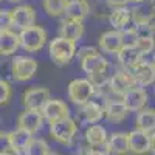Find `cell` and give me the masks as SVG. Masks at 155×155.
<instances>
[{"instance_id": "3957f363", "label": "cell", "mask_w": 155, "mask_h": 155, "mask_svg": "<svg viewBox=\"0 0 155 155\" xmlns=\"http://www.w3.org/2000/svg\"><path fill=\"white\" fill-rule=\"evenodd\" d=\"M50 58L58 65H65L76 56V44L64 37H56L50 42Z\"/></svg>"}, {"instance_id": "2e32d148", "label": "cell", "mask_w": 155, "mask_h": 155, "mask_svg": "<svg viewBox=\"0 0 155 155\" xmlns=\"http://www.w3.org/2000/svg\"><path fill=\"white\" fill-rule=\"evenodd\" d=\"M109 23L112 25V28L116 31H123L124 28H127L132 22V14H130V9L127 6H116L112 8L110 14L107 17Z\"/></svg>"}, {"instance_id": "ba28073f", "label": "cell", "mask_w": 155, "mask_h": 155, "mask_svg": "<svg viewBox=\"0 0 155 155\" xmlns=\"http://www.w3.org/2000/svg\"><path fill=\"white\" fill-rule=\"evenodd\" d=\"M127 71H129V74H130V78H132V81H134L135 85L147 87V85L153 84V81H155L153 64L146 62L143 59H141L138 64H135L132 68H129Z\"/></svg>"}, {"instance_id": "ac0fdd59", "label": "cell", "mask_w": 155, "mask_h": 155, "mask_svg": "<svg viewBox=\"0 0 155 155\" xmlns=\"http://www.w3.org/2000/svg\"><path fill=\"white\" fill-rule=\"evenodd\" d=\"M102 110H104V116L110 123H121L129 115V110L126 109V106L123 104L121 99L106 101V106L102 107Z\"/></svg>"}, {"instance_id": "e575fe53", "label": "cell", "mask_w": 155, "mask_h": 155, "mask_svg": "<svg viewBox=\"0 0 155 155\" xmlns=\"http://www.w3.org/2000/svg\"><path fill=\"white\" fill-rule=\"evenodd\" d=\"M11 152H12V147H11V141H9V134L0 132V153L9 155Z\"/></svg>"}, {"instance_id": "d6a6232c", "label": "cell", "mask_w": 155, "mask_h": 155, "mask_svg": "<svg viewBox=\"0 0 155 155\" xmlns=\"http://www.w3.org/2000/svg\"><path fill=\"white\" fill-rule=\"evenodd\" d=\"M137 47L140 48V51L143 53V56L149 54L153 50V37H146V39H138L137 41Z\"/></svg>"}, {"instance_id": "d6986e66", "label": "cell", "mask_w": 155, "mask_h": 155, "mask_svg": "<svg viewBox=\"0 0 155 155\" xmlns=\"http://www.w3.org/2000/svg\"><path fill=\"white\" fill-rule=\"evenodd\" d=\"M99 47L110 54H116L120 51V48L123 47V37H121V31L116 30H110L106 31L99 36Z\"/></svg>"}, {"instance_id": "d590c367", "label": "cell", "mask_w": 155, "mask_h": 155, "mask_svg": "<svg viewBox=\"0 0 155 155\" xmlns=\"http://www.w3.org/2000/svg\"><path fill=\"white\" fill-rule=\"evenodd\" d=\"M96 47H88V45H84V47H81L79 50H76V56H78V59L79 61H82L84 58H87V56H90V54H93V53H96Z\"/></svg>"}, {"instance_id": "7c38bea8", "label": "cell", "mask_w": 155, "mask_h": 155, "mask_svg": "<svg viewBox=\"0 0 155 155\" xmlns=\"http://www.w3.org/2000/svg\"><path fill=\"white\" fill-rule=\"evenodd\" d=\"M17 126L19 129H23V130H27L30 134H36L44 126V116L39 110L25 109L17 118Z\"/></svg>"}, {"instance_id": "7bdbcfd3", "label": "cell", "mask_w": 155, "mask_h": 155, "mask_svg": "<svg viewBox=\"0 0 155 155\" xmlns=\"http://www.w3.org/2000/svg\"><path fill=\"white\" fill-rule=\"evenodd\" d=\"M0 2H2V0H0Z\"/></svg>"}, {"instance_id": "83f0119b", "label": "cell", "mask_w": 155, "mask_h": 155, "mask_svg": "<svg viewBox=\"0 0 155 155\" xmlns=\"http://www.w3.org/2000/svg\"><path fill=\"white\" fill-rule=\"evenodd\" d=\"M23 152H25V155H47L50 152V146L45 140L33 138Z\"/></svg>"}, {"instance_id": "4316f807", "label": "cell", "mask_w": 155, "mask_h": 155, "mask_svg": "<svg viewBox=\"0 0 155 155\" xmlns=\"http://www.w3.org/2000/svg\"><path fill=\"white\" fill-rule=\"evenodd\" d=\"M68 0H44V9L48 16L51 17H59L65 11Z\"/></svg>"}, {"instance_id": "4fadbf2b", "label": "cell", "mask_w": 155, "mask_h": 155, "mask_svg": "<svg viewBox=\"0 0 155 155\" xmlns=\"http://www.w3.org/2000/svg\"><path fill=\"white\" fill-rule=\"evenodd\" d=\"M44 120H47L48 123H53V121H58L61 118H65V116L70 115V109L68 106L65 104L64 101L61 99H48L47 104L42 107L41 110Z\"/></svg>"}, {"instance_id": "7a4b0ae2", "label": "cell", "mask_w": 155, "mask_h": 155, "mask_svg": "<svg viewBox=\"0 0 155 155\" xmlns=\"http://www.w3.org/2000/svg\"><path fill=\"white\" fill-rule=\"evenodd\" d=\"M47 42V30L39 27V25H31L28 28H23L19 33V45L28 51L34 53L39 51Z\"/></svg>"}, {"instance_id": "ffe728a7", "label": "cell", "mask_w": 155, "mask_h": 155, "mask_svg": "<svg viewBox=\"0 0 155 155\" xmlns=\"http://www.w3.org/2000/svg\"><path fill=\"white\" fill-rule=\"evenodd\" d=\"M65 17L76 19V20H84L90 16V3L88 0H68L65 11Z\"/></svg>"}, {"instance_id": "836d02e7", "label": "cell", "mask_w": 155, "mask_h": 155, "mask_svg": "<svg viewBox=\"0 0 155 155\" xmlns=\"http://www.w3.org/2000/svg\"><path fill=\"white\" fill-rule=\"evenodd\" d=\"M121 37H123V45H137L138 37H137L134 28H124L121 31Z\"/></svg>"}, {"instance_id": "1f68e13d", "label": "cell", "mask_w": 155, "mask_h": 155, "mask_svg": "<svg viewBox=\"0 0 155 155\" xmlns=\"http://www.w3.org/2000/svg\"><path fill=\"white\" fill-rule=\"evenodd\" d=\"M11 28H12V20L9 9H0V33Z\"/></svg>"}, {"instance_id": "8d00e7d4", "label": "cell", "mask_w": 155, "mask_h": 155, "mask_svg": "<svg viewBox=\"0 0 155 155\" xmlns=\"http://www.w3.org/2000/svg\"><path fill=\"white\" fill-rule=\"evenodd\" d=\"M106 2L112 6V8H116V6H126L130 0H106Z\"/></svg>"}, {"instance_id": "60d3db41", "label": "cell", "mask_w": 155, "mask_h": 155, "mask_svg": "<svg viewBox=\"0 0 155 155\" xmlns=\"http://www.w3.org/2000/svg\"><path fill=\"white\" fill-rule=\"evenodd\" d=\"M47 155H59V153H56V152H48Z\"/></svg>"}, {"instance_id": "f546056e", "label": "cell", "mask_w": 155, "mask_h": 155, "mask_svg": "<svg viewBox=\"0 0 155 155\" xmlns=\"http://www.w3.org/2000/svg\"><path fill=\"white\" fill-rule=\"evenodd\" d=\"M134 31L138 39H146V37H153V25L152 20H141V22H134Z\"/></svg>"}, {"instance_id": "5bb4252c", "label": "cell", "mask_w": 155, "mask_h": 155, "mask_svg": "<svg viewBox=\"0 0 155 155\" xmlns=\"http://www.w3.org/2000/svg\"><path fill=\"white\" fill-rule=\"evenodd\" d=\"M134 81L127 70L116 71L113 76L109 78V87H110V93L116 96H123L130 87H134Z\"/></svg>"}, {"instance_id": "603a6c76", "label": "cell", "mask_w": 155, "mask_h": 155, "mask_svg": "<svg viewBox=\"0 0 155 155\" xmlns=\"http://www.w3.org/2000/svg\"><path fill=\"white\" fill-rule=\"evenodd\" d=\"M33 140V134L23 130V129H16L9 134V141H11V147L12 152H23L30 144V141Z\"/></svg>"}, {"instance_id": "74e56055", "label": "cell", "mask_w": 155, "mask_h": 155, "mask_svg": "<svg viewBox=\"0 0 155 155\" xmlns=\"http://www.w3.org/2000/svg\"><path fill=\"white\" fill-rule=\"evenodd\" d=\"M109 152L107 150H96V149H93V150H90L87 155H107Z\"/></svg>"}, {"instance_id": "6da1fadb", "label": "cell", "mask_w": 155, "mask_h": 155, "mask_svg": "<svg viewBox=\"0 0 155 155\" xmlns=\"http://www.w3.org/2000/svg\"><path fill=\"white\" fill-rule=\"evenodd\" d=\"M81 67L82 71L88 76V81H92L93 85L101 82L102 79H106L104 74L109 68V61L106 59V56H102L101 53H93L87 58H84L81 61Z\"/></svg>"}, {"instance_id": "cb8c5ba5", "label": "cell", "mask_w": 155, "mask_h": 155, "mask_svg": "<svg viewBox=\"0 0 155 155\" xmlns=\"http://www.w3.org/2000/svg\"><path fill=\"white\" fill-rule=\"evenodd\" d=\"M85 140H87V143L93 147L102 146V144H106V141H107V132L101 124H93L85 130Z\"/></svg>"}, {"instance_id": "f35d334b", "label": "cell", "mask_w": 155, "mask_h": 155, "mask_svg": "<svg viewBox=\"0 0 155 155\" xmlns=\"http://www.w3.org/2000/svg\"><path fill=\"white\" fill-rule=\"evenodd\" d=\"M130 2H134V3H138V5H140V3H143V2H146V0H130Z\"/></svg>"}, {"instance_id": "ab89813d", "label": "cell", "mask_w": 155, "mask_h": 155, "mask_svg": "<svg viewBox=\"0 0 155 155\" xmlns=\"http://www.w3.org/2000/svg\"><path fill=\"white\" fill-rule=\"evenodd\" d=\"M6 2H11V3H19V2H22V0H6Z\"/></svg>"}, {"instance_id": "8fae6325", "label": "cell", "mask_w": 155, "mask_h": 155, "mask_svg": "<svg viewBox=\"0 0 155 155\" xmlns=\"http://www.w3.org/2000/svg\"><path fill=\"white\" fill-rule=\"evenodd\" d=\"M12 27H17L19 30L28 28L31 25H36V11L30 5H19L14 9H9Z\"/></svg>"}, {"instance_id": "b9f144b4", "label": "cell", "mask_w": 155, "mask_h": 155, "mask_svg": "<svg viewBox=\"0 0 155 155\" xmlns=\"http://www.w3.org/2000/svg\"><path fill=\"white\" fill-rule=\"evenodd\" d=\"M0 155H3V153H0Z\"/></svg>"}, {"instance_id": "52a82bcc", "label": "cell", "mask_w": 155, "mask_h": 155, "mask_svg": "<svg viewBox=\"0 0 155 155\" xmlns=\"http://www.w3.org/2000/svg\"><path fill=\"white\" fill-rule=\"evenodd\" d=\"M127 141H129V152L135 155H144L153 149V134L143 132L140 129L129 132Z\"/></svg>"}, {"instance_id": "d4e9b609", "label": "cell", "mask_w": 155, "mask_h": 155, "mask_svg": "<svg viewBox=\"0 0 155 155\" xmlns=\"http://www.w3.org/2000/svg\"><path fill=\"white\" fill-rule=\"evenodd\" d=\"M81 107H82V110H81L82 118L87 123H90V124H95V123L101 121V118L104 116V110H102V107L98 104V102L92 101V99L87 101L85 104H82Z\"/></svg>"}, {"instance_id": "e0dca14e", "label": "cell", "mask_w": 155, "mask_h": 155, "mask_svg": "<svg viewBox=\"0 0 155 155\" xmlns=\"http://www.w3.org/2000/svg\"><path fill=\"white\" fill-rule=\"evenodd\" d=\"M116 56H118V62L124 67V70L132 68L135 64H138L144 58L137 45H123L120 51L116 53Z\"/></svg>"}, {"instance_id": "f1b7e54d", "label": "cell", "mask_w": 155, "mask_h": 155, "mask_svg": "<svg viewBox=\"0 0 155 155\" xmlns=\"http://www.w3.org/2000/svg\"><path fill=\"white\" fill-rule=\"evenodd\" d=\"M112 11V6L106 0H96V2L90 3V14H93L96 19H107Z\"/></svg>"}, {"instance_id": "9a60e30c", "label": "cell", "mask_w": 155, "mask_h": 155, "mask_svg": "<svg viewBox=\"0 0 155 155\" xmlns=\"http://www.w3.org/2000/svg\"><path fill=\"white\" fill-rule=\"evenodd\" d=\"M84 34V23L82 20H76V19H68L65 17L61 23L59 28V37L68 39L71 42H78Z\"/></svg>"}, {"instance_id": "5b68a950", "label": "cell", "mask_w": 155, "mask_h": 155, "mask_svg": "<svg viewBox=\"0 0 155 155\" xmlns=\"http://www.w3.org/2000/svg\"><path fill=\"white\" fill-rule=\"evenodd\" d=\"M37 68H39L37 62L28 56H16L11 61V74L12 79L17 82L30 81L36 74Z\"/></svg>"}, {"instance_id": "9c48e42d", "label": "cell", "mask_w": 155, "mask_h": 155, "mask_svg": "<svg viewBox=\"0 0 155 155\" xmlns=\"http://www.w3.org/2000/svg\"><path fill=\"white\" fill-rule=\"evenodd\" d=\"M123 104L126 106V109L129 112H140L141 109H144L147 101H149V95L146 92L144 87L140 85H134L127 90V92L121 96Z\"/></svg>"}, {"instance_id": "277c9868", "label": "cell", "mask_w": 155, "mask_h": 155, "mask_svg": "<svg viewBox=\"0 0 155 155\" xmlns=\"http://www.w3.org/2000/svg\"><path fill=\"white\" fill-rule=\"evenodd\" d=\"M68 99L76 106H82L95 96V85L88 79H73L67 88Z\"/></svg>"}, {"instance_id": "7402d4cb", "label": "cell", "mask_w": 155, "mask_h": 155, "mask_svg": "<svg viewBox=\"0 0 155 155\" xmlns=\"http://www.w3.org/2000/svg\"><path fill=\"white\" fill-rule=\"evenodd\" d=\"M106 147H107V152H110L113 155H126V153H129L127 134H124V132L113 134L106 141Z\"/></svg>"}, {"instance_id": "8992f818", "label": "cell", "mask_w": 155, "mask_h": 155, "mask_svg": "<svg viewBox=\"0 0 155 155\" xmlns=\"http://www.w3.org/2000/svg\"><path fill=\"white\" fill-rule=\"evenodd\" d=\"M78 132V126L74 123V120H71L70 116L61 118L58 121L50 123V134L56 141L64 144H70L71 140L74 138Z\"/></svg>"}, {"instance_id": "30bf717a", "label": "cell", "mask_w": 155, "mask_h": 155, "mask_svg": "<svg viewBox=\"0 0 155 155\" xmlns=\"http://www.w3.org/2000/svg\"><path fill=\"white\" fill-rule=\"evenodd\" d=\"M50 98H51V95H50V90L47 87H34V88H28L23 93L22 102H23L25 109L41 112Z\"/></svg>"}, {"instance_id": "4dcf8cb0", "label": "cell", "mask_w": 155, "mask_h": 155, "mask_svg": "<svg viewBox=\"0 0 155 155\" xmlns=\"http://www.w3.org/2000/svg\"><path fill=\"white\" fill-rule=\"evenodd\" d=\"M11 96H12V88H11L9 82L0 78V106L6 104L11 99Z\"/></svg>"}, {"instance_id": "44dd1931", "label": "cell", "mask_w": 155, "mask_h": 155, "mask_svg": "<svg viewBox=\"0 0 155 155\" xmlns=\"http://www.w3.org/2000/svg\"><path fill=\"white\" fill-rule=\"evenodd\" d=\"M20 48L19 45V34L6 30L0 33V54L2 56H11Z\"/></svg>"}, {"instance_id": "484cf974", "label": "cell", "mask_w": 155, "mask_h": 155, "mask_svg": "<svg viewBox=\"0 0 155 155\" xmlns=\"http://www.w3.org/2000/svg\"><path fill=\"white\" fill-rule=\"evenodd\" d=\"M153 127H155V110L141 109L137 115V129L147 134H153Z\"/></svg>"}]
</instances>
